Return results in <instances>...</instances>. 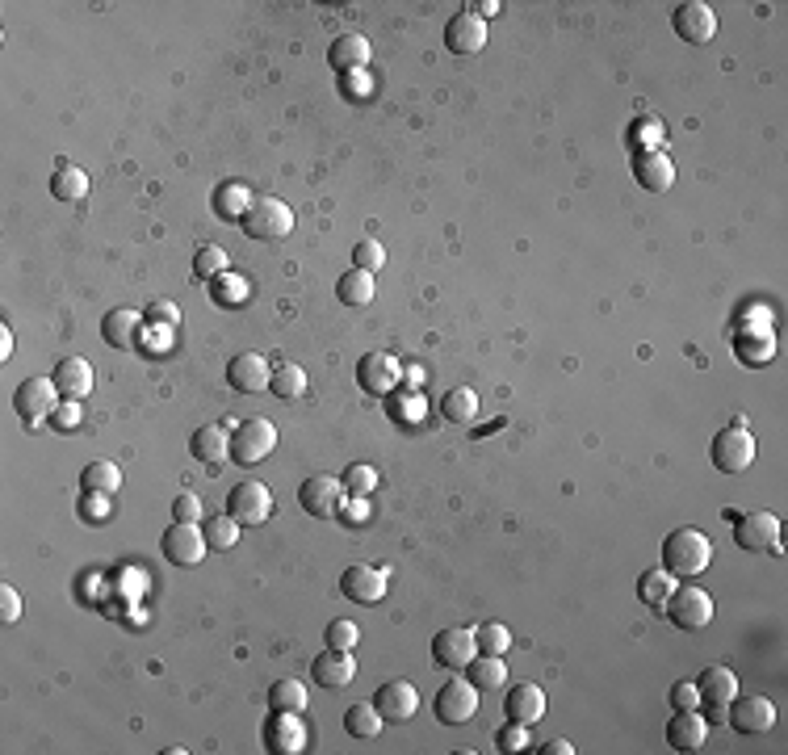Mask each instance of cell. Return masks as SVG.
<instances>
[{
    "instance_id": "cell-46",
    "label": "cell",
    "mask_w": 788,
    "mask_h": 755,
    "mask_svg": "<svg viewBox=\"0 0 788 755\" xmlns=\"http://www.w3.org/2000/svg\"><path fill=\"white\" fill-rule=\"evenodd\" d=\"M386 265V248L378 240H361L353 248V269H365V273H378Z\"/></svg>"
},
{
    "instance_id": "cell-20",
    "label": "cell",
    "mask_w": 788,
    "mask_h": 755,
    "mask_svg": "<svg viewBox=\"0 0 788 755\" xmlns=\"http://www.w3.org/2000/svg\"><path fill=\"white\" fill-rule=\"evenodd\" d=\"M696 697H700L696 709H705V705L730 709V701L738 697V676L730 672V667H705V672L696 676Z\"/></svg>"
},
{
    "instance_id": "cell-30",
    "label": "cell",
    "mask_w": 788,
    "mask_h": 755,
    "mask_svg": "<svg viewBox=\"0 0 788 755\" xmlns=\"http://www.w3.org/2000/svg\"><path fill=\"white\" fill-rule=\"evenodd\" d=\"M374 294H378V282H374V273H365V269H348L336 282V298L344 307H369Z\"/></svg>"
},
{
    "instance_id": "cell-4",
    "label": "cell",
    "mask_w": 788,
    "mask_h": 755,
    "mask_svg": "<svg viewBox=\"0 0 788 755\" xmlns=\"http://www.w3.org/2000/svg\"><path fill=\"white\" fill-rule=\"evenodd\" d=\"M751 462H755V437L747 433L742 420L721 428V433L713 437V466L721 474H742V470H751Z\"/></svg>"
},
{
    "instance_id": "cell-50",
    "label": "cell",
    "mask_w": 788,
    "mask_h": 755,
    "mask_svg": "<svg viewBox=\"0 0 788 755\" xmlns=\"http://www.w3.org/2000/svg\"><path fill=\"white\" fill-rule=\"evenodd\" d=\"M671 705L675 709H696L700 705V697H696V680H680L671 688Z\"/></svg>"
},
{
    "instance_id": "cell-3",
    "label": "cell",
    "mask_w": 788,
    "mask_h": 755,
    "mask_svg": "<svg viewBox=\"0 0 788 755\" xmlns=\"http://www.w3.org/2000/svg\"><path fill=\"white\" fill-rule=\"evenodd\" d=\"M663 613H667V621L675 625V630L696 634V630H705V625L713 621V596L705 588H696V584H675V592L663 604Z\"/></svg>"
},
{
    "instance_id": "cell-11",
    "label": "cell",
    "mask_w": 788,
    "mask_h": 755,
    "mask_svg": "<svg viewBox=\"0 0 788 755\" xmlns=\"http://www.w3.org/2000/svg\"><path fill=\"white\" fill-rule=\"evenodd\" d=\"M160 550H164V558L172 567H197L206 558V533L197 529V525H189V521H177V525H168L164 529V537H160Z\"/></svg>"
},
{
    "instance_id": "cell-31",
    "label": "cell",
    "mask_w": 788,
    "mask_h": 755,
    "mask_svg": "<svg viewBox=\"0 0 788 755\" xmlns=\"http://www.w3.org/2000/svg\"><path fill=\"white\" fill-rule=\"evenodd\" d=\"M675 584H680V579H675L667 567H650V571H642V579H638V600L650 604V609H663L667 596L675 592Z\"/></svg>"
},
{
    "instance_id": "cell-54",
    "label": "cell",
    "mask_w": 788,
    "mask_h": 755,
    "mask_svg": "<svg viewBox=\"0 0 788 755\" xmlns=\"http://www.w3.org/2000/svg\"><path fill=\"white\" fill-rule=\"evenodd\" d=\"M55 424H59V428H76V424H80V403H76V399L59 403V407H55Z\"/></svg>"
},
{
    "instance_id": "cell-32",
    "label": "cell",
    "mask_w": 788,
    "mask_h": 755,
    "mask_svg": "<svg viewBox=\"0 0 788 755\" xmlns=\"http://www.w3.org/2000/svg\"><path fill=\"white\" fill-rule=\"evenodd\" d=\"M466 680L483 693V688H503L508 684V667H503V655H474L466 663Z\"/></svg>"
},
{
    "instance_id": "cell-26",
    "label": "cell",
    "mask_w": 788,
    "mask_h": 755,
    "mask_svg": "<svg viewBox=\"0 0 788 755\" xmlns=\"http://www.w3.org/2000/svg\"><path fill=\"white\" fill-rule=\"evenodd\" d=\"M311 676L323 684V688H348L353 684V676H357V663H353V651H327L311 663Z\"/></svg>"
},
{
    "instance_id": "cell-9",
    "label": "cell",
    "mask_w": 788,
    "mask_h": 755,
    "mask_svg": "<svg viewBox=\"0 0 788 755\" xmlns=\"http://www.w3.org/2000/svg\"><path fill=\"white\" fill-rule=\"evenodd\" d=\"M734 546L751 550V554H759V550L780 554V516H772V512H738L734 516Z\"/></svg>"
},
{
    "instance_id": "cell-49",
    "label": "cell",
    "mask_w": 788,
    "mask_h": 755,
    "mask_svg": "<svg viewBox=\"0 0 788 755\" xmlns=\"http://www.w3.org/2000/svg\"><path fill=\"white\" fill-rule=\"evenodd\" d=\"M139 344H147V353H168L172 349V328H168V323H156V328L143 332Z\"/></svg>"
},
{
    "instance_id": "cell-38",
    "label": "cell",
    "mask_w": 788,
    "mask_h": 755,
    "mask_svg": "<svg viewBox=\"0 0 788 755\" xmlns=\"http://www.w3.org/2000/svg\"><path fill=\"white\" fill-rule=\"evenodd\" d=\"M269 391H273L277 399L294 403V399H302V395H306V374L298 370L294 361H290V365H277L273 378H269Z\"/></svg>"
},
{
    "instance_id": "cell-39",
    "label": "cell",
    "mask_w": 788,
    "mask_h": 755,
    "mask_svg": "<svg viewBox=\"0 0 788 755\" xmlns=\"http://www.w3.org/2000/svg\"><path fill=\"white\" fill-rule=\"evenodd\" d=\"M80 483H84V491H105V495H114V491L122 487V470H118L114 462H89V466H84V474H80Z\"/></svg>"
},
{
    "instance_id": "cell-10",
    "label": "cell",
    "mask_w": 788,
    "mask_h": 755,
    "mask_svg": "<svg viewBox=\"0 0 788 755\" xmlns=\"http://www.w3.org/2000/svg\"><path fill=\"white\" fill-rule=\"evenodd\" d=\"M357 378H361V391L365 395H378V399H386V395H394L403 386V365H399V357L394 353H365L361 361H357Z\"/></svg>"
},
{
    "instance_id": "cell-12",
    "label": "cell",
    "mask_w": 788,
    "mask_h": 755,
    "mask_svg": "<svg viewBox=\"0 0 788 755\" xmlns=\"http://www.w3.org/2000/svg\"><path fill=\"white\" fill-rule=\"evenodd\" d=\"M432 714L441 718L445 726H462V722H470V718L478 714V688H474L470 680H449V684L441 688V693H436Z\"/></svg>"
},
{
    "instance_id": "cell-57",
    "label": "cell",
    "mask_w": 788,
    "mask_h": 755,
    "mask_svg": "<svg viewBox=\"0 0 788 755\" xmlns=\"http://www.w3.org/2000/svg\"><path fill=\"white\" fill-rule=\"evenodd\" d=\"M466 9H470L474 17H483V21H487V17H495L503 5H499V0H474V5H466Z\"/></svg>"
},
{
    "instance_id": "cell-18",
    "label": "cell",
    "mask_w": 788,
    "mask_h": 755,
    "mask_svg": "<svg viewBox=\"0 0 788 755\" xmlns=\"http://www.w3.org/2000/svg\"><path fill=\"white\" fill-rule=\"evenodd\" d=\"M445 47H449L453 55H478V51L487 47V21L474 17L470 9H462L457 17H449V26H445Z\"/></svg>"
},
{
    "instance_id": "cell-36",
    "label": "cell",
    "mask_w": 788,
    "mask_h": 755,
    "mask_svg": "<svg viewBox=\"0 0 788 755\" xmlns=\"http://www.w3.org/2000/svg\"><path fill=\"white\" fill-rule=\"evenodd\" d=\"M248 210H252L248 185H218V193H214V214H218V219H239V223H244Z\"/></svg>"
},
{
    "instance_id": "cell-59",
    "label": "cell",
    "mask_w": 788,
    "mask_h": 755,
    "mask_svg": "<svg viewBox=\"0 0 788 755\" xmlns=\"http://www.w3.org/2000/svg\"><path fill=\"white\" fill-rule=\"evenodd\" d=\"M541 755H575V747L566 743V739H554V743H545V747H541Z\"/></svg>"
},
{
    "instance_id": "cell-6",
    "label": "cell",
    "mask_w": 788,
    "mask_h": 755,
    "mask_svg": "<svg viewBox=\"0 0 788 755\" xmlns=\"http://www.w3.org/2000/svg\"><path fill=\"white\" fill-rule=\"evenodd\" d=\"M344 483L332 479V474H311L302 487H298V504L306 516H315V521H332V516H340L344 508Z\"/></svg>"
},
{
    "instance_id": "cell-14",
    "label": "cell",
    "mask_w": 788,
    "mask_h": 755,
    "mask_svg": "<svg viewBox=\"0 0 788 755\" xmlns=\"http://www.w3.org/2000/svg\"><path fill=\"white\" fill-rule=\"evenodd\" d=\"M269 378H273V370H269V361L260 357V353H235L227 361V386H231V391H239V395L269 391Z\"/></svg>"
},
{
    "instance_id": "cell-2",
    "label": "cell",
    "mask_w": 788,
    "mask_h": 755,
    "mask_svg": "<svg viewBox=\"0 0 788 755\" xmlns=\"http://www.w3.org/2000/svg\"><path fill=\"white\" fill-rule=\"evenodd\" d=\"M273 449H277V428H273V420L252 416V420L231 424V462H235V466H256V462H265Z\"/></svg>"
},
{
    "instance_id": "cell-8",
    "label": "cell",
    "mask_w": 788,
    "mask_h": 755,
    "mask_svg": "<svg viewBox=\"0 0 788 755\" xmlns=\"http://www.w3.org/2000/svg\"><path fill=\"white\" fill-rule=\"evenodd\" d=\"M13 407H17V416L26 420L30 428H38L42 420H51L55 407H59V386H55V378H26V382L17 386Z\"/></svg>"
},
{
    "instance_id": "cell-24",
    "label": "cell",
    "mask_w": 788,
    "mask_h": 755,
    "mask_svg": "<svg viewBox=\"0 0 788 755\" xmlns=\"http://www.w3.org/2000/svg\"><path fill=\"white\" fill-rule=\"evenodd\" d=\"M709 735V722L696 709H675V718L667 722V747L671 751H700Z\"/></svg>"
},
{
    "instance_id": "cell-52",
    "label": "cell",
    "mask_w": 788,
    "mask_h": 755,
    "mask_svg": "<svg viewBox=\"0 0 788 755\" xmlns=\"http://www.w3.org/2000/svg\"><path fill=\"white\" fill-rule=\"evenodd\" d=\"M340 516H344L348 525H365L369 516H374V508L365 504V495H353V504H344V508H340Z\"/></svg>"
},
{
    "instance_id": "cell-58",
    "label": "cell",
    "mask_w": 788,
    "mask_h": 755,
    "mask_svg": "<svg viewBox=\"0 0 788 755\" xmlns=\"http://www.w3.org/2000/svg\"><path fill=\"white\" fill-rule=\"evenodd\" d=\"M700 714H705V722H717V726H726V722H730V709H717V705H705Z\"/></svg>"
},
{
    "instance_id": "cell-41",
    "label": "cell",
    "mask_w": 788,
    "mask_h": 755,
    "mask_svg": "<svg viewBox=\"0 0 788 755\" xmlns=\"http://www.w3.org/2000/svg\"><path fill=\"white\" fill-rule=\"evenodd\" d=\"M206 546L210 550H231V546H239V521H235V516H210V521H206Z\"/></svg>"
},
{
    "instance_id": "cell-40",
    "label": "cell",
    "mask_w": 788,
    "mask_h": 755,
    "mask_svg": "<svg viewBox=\"0 0 788 755\" xmlns=\"http://www.w3.org/2000/svg\"><path fill=\"white\" fill-rule=\"evenodd\" d=\"M474 642H478V655H508L512 651V630L499 621H487L474 630Z\"/></svg>"
},
{
    "instance_id": "cell-56",
    "label": "cell",
    "mask_w": 788,
    "mask_h": 755,
    "mask_svg": "<svg viewBox=\"0 0 788 755\" xmlns=\"http://www.w3.org/2000/svg\"><path fill=\"white\" fill-rule=\"evenodd\" d=\"M420 412H424V407H420V399H415V395H403V399H399V416H403L407 424L420 420Z\"/></svg>"
},
{
    "instance_id": "cell-13",
    "label": "cell",
    "mask_w": 788,
    "mask_h": 755,
    "mask_svg": "<svg viewBox=\"0 0 788 755\" xmlns=\"http://www.w3.org/2000/svg\"><path fill=\"white\" fill-rule=\"evenodd\" d=\"M478 655V642H474V630H462V625H449L432 638V659L449 667V672H466V663Z\"/></svg>"
},
{
    "instance_id": "cell-47",
    "label": "cell",
    "mask_w": 788,
    "mask_h": 755,
    "mask_svg": "<svg viewBox=\"0 0 788 755\" xmlns=\"http://www.w3.org/2000/svg\"><path fill=\"white\" fill-rule=\"evenodd\" d=\"M529 730H533V726H524V722H508V726H503L499 735H495V747L508 751V755H516V751L529 747Z\"/></svg>"
},
{
    "instance_id": "cell-48",
    "label": "cell",
    "mask_w": 788,
    "mask_h": 755,
    "mask_svg": "<svg viewBox=\"0 0 788 755\" xmlns=\"http://www.w3.org/2000/svg\"><path fill=\"white\" fill-rule=\"evenodd\" d=\"M172 516H177V521H189V525H197L202 521V500H197V495H177V500H172Z\"/></svg>"
},
{
    "instance_id": "cell-34",
    "label": "cell",
    "mask_w": 788,
    "mask_h": 755,
    "mask_svg": "<svg viewBox=\"0 0 788 755\" xmlns=\"http://www.w3.org/2000/svg\"><path fill=\"white\" fill-rule=\"evenodd\" d=\"M51 193L59 202H84V198H89V177H84L76 164H55Z\"/></svg>"
},
{
    "instance_id": "cell-35",
    "label": "cell",
    "mask_w": 788,
    "mask_h": 755,
    "mask_svg": "<svg viewBox=\"0 0 788 755\" xmlns=\"http://www.w3.org/2000/svg\"><path fill=\"white\" fill-rule=\"evenodd\" d=\"M382 726H386V718L378 714L374 701H369V705H353V709L344 714V730H348L353 739H378Z\"/></svg>"
},
{
    "instance_id": "cell-15",
    "label": "cell",
    "mask_w": 788,
    "mask_h": 755,
    "mask_svg": "<svg viewBox=\"0 0 788 755\" xmlns=\"http://www.w3.org/2000/svg\"><path fill=\"white\" fill-rule=\"evenodd\" d=\"M671 26L684 42H692V47H705V42H713V34H717V13L705 5V0H688V5L675 9Z\"/></svg>"
},
{
    "instance_id": "cell-44",
    "label": "cell",
    "mask_w": 788,
    "mask_h": 755,
    "mask_svg": "<svg viewBox=\"0 0 788 755\" xmlns=\"http://www.w3.org/2000/svg\"><path fill=\"white\" fill-rule=\"evenodd\" d=\"M344 491L348 495H369V491H374L378 487V470L374 466H365V462H353V466H348L344 470Z\"/></svg>"
},
{
    "instance_id": "cell-23",
    "label": "cell",
    "mask_w": 788,
    "mask_h": 755,
    "mask_svg": "<svg viewBox=\"0 0 788 755\" xmlns=\"http://www.w3.org/2000/svg\"><path fill=\"white\" fill-rule=\"evenodd\" d=\"M633 177L650 193H667L675 185V164L667 160V151H638L633 156Z\"/></svg>"
},
{
    "instance_id": "cell-43",
    "label": "cell",
    "mask_w": 788,
    "mask_h": 755,
    "mask_svg": "<svg viewBox=\"0 0 788 755\" xmlns=\"http://www.w3.org/2000/svg\"><path fill=\"white\" fill-rule=\"evenodd\" d=\"M327 646H332V651H357V646H361V625L348 621V617H336L332 625H327Z\"/></svg>"
},
{
    "instance_id": "cell-51",
    "label": "cell",
    "mask_w": 788,
    "mask_h": 755,
    "mask_svg": "<svg viewBox=\"0 0 788 755\" xmlns=\"http://www.w3.org/2000/svg\"><path fill=\"white\" fill-rule=\"evenodd\" d=\"M147 311H151V315H147L151 323H168V328H177V323H181V311H177V302H168V298H164V302H151Z\"/></svg>"
},
{
    "instance_id": "cell-19",
    "label": "cell",
    "mask_w": 788,
    "mask_h": 755,
    "mask_svg": "<svg viewBox=\"0 0 788 755\" xmlns=\"http://www.w3.org/2000/svg\"><path fill=\"white\" fill-rule=\"evenodd\" d=\"M340 592L353 600V604H378L382 596H386V571H378V567H348L344 575H340Z\"/></svg>"
},
{
    "instance_id": "cell-42",
    "label": "cell",
    "mask_w": 788,
    "mask_h": 755,
    "mask_svg": "<svg viewBox=\"0 0 788 755\" xmlns=\"http://www.w3.org/2000/svg\"><path fill=\"white\" fill-rule=\"evenodd\" d=\"M223 273H227V252L223 248H214V244L197 248V256H193V277H197V282H214V277H223Z\"/></svg>"
},
{
    "instance_id": "cell-60",
    "label": "cell",
    "mask_w": 788,
    "mask_h": 755,
    "mask_svg": "<svg viewBox=\"0 0 788 755\" xmlns=\"http://www.w3.org/2000/svg\"><path fill=\"white\" fill-rule=\"evenodd\" d=\"M9 357H13V332L0 328V361H9Z\"/></svg>"
},
{
    "instance_id": "cell-16",
    "label": "cell",
    "mask_w": 788,
    "mask_h": 755,
    "mask_svg": "<svg viewBox=\"0 0 788 755\" xmlns=\"http://www.w3.org/2000/svg\"><path fill=\"white\" fill-rule=\"evenodd\" d=\"M730 726L738 735H768L776 726V705L768 697H734L730 701Z\"/></svg>"
},
{
    "instance_id": "cell-27",
    "label": "cell",
    "mask_w": 788,
    "mask_h": 755,
    "mask_svg": "<svg viewBox=\"0 0 788 755\" xmlns=\"http://www.w3.org/2000/svg\"><path fill=\"white\" fill-rule=\"evenodd\" d=\"M55 386H59V395L63 399H84V395H89L93 391V365L89 361H84V357H63L59 365H55Z\"/></svg>"
},
{
    "instance_id": "cell-25",
    "label": "cell",
    "mask_w": 788,
    "mask_h": 755,
    "mask_svg": "<svg viewBox=\"0 0 788 755\" xmlns=\"http://www.w3.org/2000/svg\"><path fill=\"white\" fill-rule=\"evenodd\" d=\"M265 743H269V751H277V755H298V751H306V726H302V718H298V714H273L269 726H265Z\"/></svg>"
},
{
    "instance_id": "cell-1",
    "label": "cell",
    "mask_w": 788,
    "mask_h": 755,
    "mask_svg": "<svg viewBox=\"0 0 788 755\" xmlns=\"http://www.w3.org/2000/svg\"><path fill=\"white\" fill-rule=\"evenodd\" d=\"M709 563H713V546H709V537L700 529L684 525V529H671L663 537V567L675 579H696Z\"/></svg>"
},
{
    "instance_id": "cell-21",
    "label": "cell",
    "mask_w": 788,
    "mask_h": 755,
    "mask_svg": "<svg viewBox=\"0 0 788 755\" xmlns=\"http://www.w3.org/2000/svg\"><path fill=\"white\" fill-rule=\"evenodd\" d=\"M503 714H508V722H524V726H537L545 718V688L537 684H512L508 688V701H503Z\"/></svg>"
},
{
    "instance_id": "cell-37",
    "label": "cell",
    "mask_w": 788,
    "mask_h": 755,
    "mask_svg": "<svg viewBox=\"0 0 788 755\" xmlns=\"http://www.w3.org/2000/svg\"><path fill=\"white\" fill-rule=\"evenodd\" d=\"M441 412H445V420H453V424L478 420V391H474V386H453V391L445 395V403H441Z\"/></svg>"
},
{
    "instance_id": "cell-45",
    "label": "cell",
    "mask_w": 788,
    "mask_h": 755,
    "mask_svg": "<svg viewBox=\"0 0 788 755\" xmlns=\"http://www.w3.org/2000/svg\"><path fill=\"white\" fill-rule=\"evenodd\" d=\"M109 516H114V508H109V495H105V491H84V500H80V521L105 525Z\"/></svg>"
},
{
    "instance_id": "cell-7",
    "label": "cell",
    "mask_w": 788,
    "mask_h": 755,
    "mask_svg": "<svg viewBox=\"0 0 788 755\" xmlns=\"http://www.w3.org/2000/svg\"><path fill=\"white\" fill-rule=\"evenodd\" d=\"M227 516H235L239 525H265L273 516V491L256 479H244L227 491Z\"/></svg>"
},
{
    "instance_id": "cell-28",
    "label": "cell",
    "mask_w": 788,
    "mask_h": 755,
    "mask_svg": "<svg viewBox=\"0 0 788 755\" xmlns=\"http://www.w3.org/2000/svg\"><path fill=\"white\" fill-rule=\"evenodd\" d=\"M189 449H193V458H202L206 466L227 462V458H231V428H227V424H202V428L193 433Z\"/></svg>"
},
{
    "instance_id": "cell-29",
    "label": "cell",
    "mask_w": 788,
    "mask_h": 755,
    "mask_svg": "<svg viewBox=\"0 0 788 755\" xmlns=\"http://www.w3.org/2000/svg\"><path fill=\"white\" fill-rule=\"evenodd\" d=\"M327 63H332L336 72H365V63H369V42L361 38V34H340L336 42H332V51H327Z\"/></svg>"
},
{
    "instance_id": "cell-53",
    "label": "cell",
    "mask_w": 788,
    "mask_h": 755,
    "mask_svg": "<svg viewBox=\"0 0 788 755\" xmlns=\"http://www.w3.org/2000/svg\"><path fill=\"white\" fill-rule=\"evenodd\" d=\"M0 617H5V621H17L21 617V596L9 584H0Z\"/></svg>"
},
{
    "instance_id": "cell-22",
    "label": "cell",
    "mask_w": 788,
    "mask_h": 755,
    "mask_svg": "<svg viewBox=\"0 0 788 755\" xmlns=\"http://www.w3.org/2000/svg\"><path fill=\"white\" fill-rule=\"evenodd\" d=\"M101 340L109 344V349H135V344L143 340V315L126 311V307H114L101 319Z\"/></svg>"
},
{
    "instance_id": "cell-33",
    "label": "cell",
    "mask_w": 788,
    "mask_h": 755,
    "mask_svg": "<svg viewBox=\"0 0 788 755\" xmlns=\"http://www.w3.org/2000/svg\"><path fill=\"white\" fill-rule=\"evenodd\" d=\"M306 705H311V697H306L302 680H277L269 688V714H306Z\"/></svg>"
},
{
    "instance_id": "cell-5",
    "label": "cell",
    "mask_w": 788,
    "mask_h": 755,
    "mask_svg": "<svg viewBox=\"0 0 788 755\" xmlns=\"http://www.w3.org/2000/svg\"><path fill=\"white\" fill-rule=\"evenodd\" d=\"M244 231H248V240H286L294 231V210L281 198H260L244 214Z\"/></svg>"
},
{
    "instance_id": "cell-17",
    "label": "cell",
    "mask_w": 788,
    "mask_h": 755,
    "mask_svg": "<svg viewBox=\"0 0 788 755\" xmlns=\"http://www.w3.org/2000/svg\"><path fill=\"white\" fill-rule=\"evenodd\" d=\"M374 705H378V714L386 722H411L415 714H420V693H415L411 680H386L378 688Z\"/></svg>"
},
{
    "instance_id": "cell-55",
    "label": "cell",
    "mask_w": 788,
    "mask_h": 755,
    "mask_svg": "<svg viewBox=\"0 0 788 755\" xmlns=\"http://www.w3.org/2000/svg\"><path fill=\"white\" fill-rule=\"evenodd\" d=\"M244 294H248V286H244V282H227V286H218V290H214V298H218V302H239Z\"/></svg>"
}]
</instances>
